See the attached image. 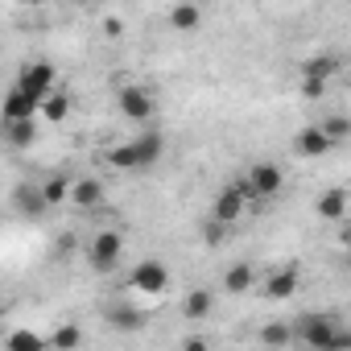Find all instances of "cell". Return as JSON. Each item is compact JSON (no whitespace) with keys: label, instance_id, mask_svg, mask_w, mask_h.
I'll return each mask as SVG.
<instances>
[{"label":"cell","instance_id":"ac0fdd59","mask_svg":"<svg viewBox=\"0 0 351 351\" xmlns=\"http://www.w3.org/2000/svg\"><path fill=\"white\" fill-rule=\"evenodd\" d=\"M13 207L25 215V219H42L50 207L42 203V191L38 186H29V182H21V186H13Z\"/></svg>","mask_w":351,"mask_h":351},{"label":"cell","instance_id":"4316f807","mask_svg":"<svg viewBox=\"0 0 351 351\" xmlns=\"http://www.w3.org/2000/svg\"><path fill=\"white\" fill-rule=\"evenodd\" d=\"M108 165H116V169H128V173H136V161H132V145H128V141L112 145V149H108Z\"/></svg>","mask_w":351,"mask_h":351},{"label":"cell","instance_id":"8fae6325","mask_svg":"<svg viewBox=\"0 0 351 351\" xmlns=\"http://www.w3.org/2000/svg\"><path fill=\"white\" fill-rule=\"evenodd\" d=\"M66 203H71V207H79V211H95V207L104 203V182H99V178H91V173H83V178H75V182H71Z\"/></svg>","mask_w":351,"mask_h":351},{"label":"cell","instance_id":"4dcf8cb0","mask_svg":"<svg viewBox=\"0 0 351 351\" xmlns=\"http://www.w3.org/2000/svg\"><path fill=\"white\" fill-rule=\"evenodd\" d=\"M124 34V21L120 17H104V38H120Z\"/></svg>","mask_w":351,"mask_h":351},{"label":"cell","instance_id":"ba28073f","mask_svg":"<svg viewBox=\"0 0 351 351\" xmlns=\"http://www.w3.org/2000/svg\"><path fill=\"white\" fill-rule=\"evenodd\" d=\"M128 145H132V161H136V169H153V165H161V157H165V132H157V128L136 132Z\"/></svg>","mask_w":351,"mask_h":351},{"label":"cell","instance_id":"d6986e66","mask_svg":"<svg viewBox=\"0 0 351 351\" xmlns=\"http://www.w3.org/2000/svg\"><path fill=\"white\" fill-rule=\"evenodd\" d=\"M211 310H215V289H207V285L191 289L186 302H182V318H186V322H203Z\"/></svg>","mask_w":351,"mask_h":351},{"label":"cell","instance_id":"1f68e13d","mask_svg":"<svg viewBox=\"0 0 351 351\" xmlns=\"http://www.w3.org/2000/svg\"><path fill=\"white\" fill-rule=\"evenodd\" d=\"M223 240V228H215L211 219H207V244H219Z\"/></svg>","mask_w":351,"mask_h":351},{"label":"cell","instance_id":"7a4b0ae2","mask_svg":"<svg viewBox=\"0 0 351 351\" xmlns=\"http://www.w3.org/2000/svg\"><path fill=\"white\" fill-rule=\"evenodd\" d=\"M120 261H124V232L104 228V232H95V236L87 240V265H91L95 273H112Z\"/></svg>","mask_w":351,"mask_h":351},{"label":"cell","instance_id":"52a82bcc","mask_svg":"<svg viewBox=\"0 0 351 351\" xmlns=\"http://www.w3.org/2000/svg\"><path fill=\"white\" fill-rule=\"evenodd\" d=\"M17 87H21V91H29V95H38V99H46V95L58 87V66H54V62H46V58H38V62L21 66Z\"/></svg>","mask_w":351,"mask_h":351},{"label":"cell","instance_id":"f1b7e54d","mask_svg":"<svg viewBox=\"0 0 351 351\" xmlns=\"http://www.w3.org/2000/svg\"><path fill=\"white\" fill-rule=\"evenodd\" d=\"M326 351H351V330L343 326V330H339V335L330 339V347H326Z\"/></svg>","mask_w":351,"mask_h":351},{"label":"cell","instance_id":"30bf717a","mask_svg":"<svg viewBox=\"0 0 351 351\" xmlns=\"http://www.w3.org/2000/svg\"><path fill=\"white\" fill-rule=\"evenodd\" d=\"M298 281H302V269L298 265H277L269 277H265V298L269 302H285L298 293Z\"/></svg>","mask_w":351,"mask_h":351},{"label":"cell","instance_id":"2e32d148","mask_svg":"<svg viewBox=\"0 0 351 351\" xmlns=\"http://www.w3.org/2000/svg\"><path fill=\"white\" fill-rule=\"evenodd\" d=\"M339 71H343V58L339 54H310L302 62V79H318V83H330Z\"/></svg>","mask_w":351,"mask_h":351},{"label":"cell","instance_id":"6da1fadb","mask_svg":"<svg viewBox=\"0 0 351 351\" xmlns=\"http://www.w3.org/2000/svg\"><path fill=\"white\" fill-rule=\"evenodd\" d=\"M339 330H343V322L335 314H302L293 322V343H302L306 351H326Z\"/></svg>","mask_w":351,"mask_h":351},{"label":"cell","instance_id":"83f0119b","mask_svg":"<svg viewBox=\"0 0 351 351\" xmlns=\"http://www.w3.org/2000/svg\"><path fill=\"white\" fill-rule=\"evenodd\" d=\"M326 87H330V83H318V79H302V95H306V99H322V95H326Z\"/></svg>","mask_w":351,"mask_h":351},{"label":"cell","instance_id":"603a6c76","mask_svg":"<svg viewBox=\"0 0 351 351\" xmlns=\"http://www.w3.org/2000/svg\"><path fill=\"white\" fill-rule=\"evenodd\" d=\"M42 120H50V124H62L66 116H71V91H62V87H54L46 99H42Z\"/></svg>","mask_w":351,"mask_h":351},{"label":"cell","instance_id":"cb8c5ba5","mask_svg":"<svg viewBox=\"0 0 351 351\" xmlns=\"http://www.w3.org/2000/svg\"><path fill=\"white\" fill-rule=\"evenodd\" d=\"M38 191H42V203H46V207L54 211V207H62V203H66V195H71V178H62V173H54V178H46V182H42Z\"/></svg>","mask_w":351,"mask_h":351},{"label":"cell","instance_id":"484cf974","mask_svg":"<svg viewBox=\"0 0 351 351\" xmlns=\"http://www.w3.org/2000/svg\"><path fill=\"white\" fill-rule=\"evenodd\" d=\"M5 141H9L13 149H25V145H34V141H38V124H34V120L5 124Z\"/></svg>","mask_w":351,"mask_h":351},{"label":"cell","instance_id":"5bb4252c","mask_svg":"<svg viewBox=\"0 0 351 351\" xmlns=\"http://www.w3.org/2000/svg\"><path fill=\"white\" fill-rule=\"evenodd\" d=\"M314 211H318V219L343 223V219H347V186H330V191H322L318 203H314Z\"/></svg>","mask_w":351,"mask_h":351},{"label":"cell","instance_id":"e0dca14e","mask_svg":"<svg viewBox=\"0 0 351 351\" xmlns=\"http://www.w3.org/2000/svg\"><path fill=\"white\" fill-rule=\"evenodd\" d=\"M203 25V5H195V0H182V5L169 9V29L173 34H195Z\"/></svg>","mask_w":351,"mask_h":351},{"label":"cell","instance_id":"d4e9b609","mask_svg":"<svg viewBox=\"0 0 351 351\" xmlns=\"http://www.w3.org/2000/svg\"><path fill=\"white\" fill-rule=\"evenodd\" d=\"M318 132L330 141V145H343L347 136H351V120L343 116V112H335V116H326V120H318Z\"/></svg>","mask_w":351,"mask_h":351},{"label":"cell","instance_id":"5b68a950","mask_svg":"<svg viewBox=\"0 0 351 351\" xmlns=\"http://www.w3.org/2000/svg\"><path fill=\"white\" fill-rule=\"evenodd\" d=\"M116 104H120V116L132 120V124H149L157 116V95L149 87H141V83H124L116 91Z\"/></svg>","mask_w":351,"mask_h":351},{"label":"cell","instance_id":"8992f818","mask_svg":"<svg viewBox=\"0 0 351 351\" xmlns=\"http://www.w3.org/2000/svg\"><path fill=\"white\" fill-rule=\"evenodd\" d=\"M128 289H132V293H145V298H161V293L169 289V265L157 261V256L132 265V273H128Z\"/></svg>","mask_w":351,"mask_h":351},{"label":"cell","instance_id":"9a60e30c","mask_svg":"<svg viewBox=\"0 0 351 351\" xmlns=\"http://www.w3.org/2000/svg\"><path fill=\"white\" fill-rule=\"evenodd\" d=\"M252 285H256V265H252V261H236V265H228V273H223V293L240 298V293H248Z\"/></svg>","mask_w":351,"mask_h":351},{"label":"cell","instance_id":"44dd1931","mask_svg":"<svg viewBox=\"0 0 351 351\" xmlns=\"http://www.w3.org/2000/svg\"><path fill=\"white\" fill-rule=\"evenodd\" d=\"M5 351H50L46 347V335L34 330V326H17L5 335Z\"/></svg>","mask_w":351,"mask_h":351},{"label":"cell","instance_id":"277c9868","mask_svg":"<svg viewBox=\"0 0 351 351\" xmlns=\"http://www.w3.org/2000/svg\"><path fill=\"white\" fill-rule=\"evenodd\" d=\"M240 182H244L248 199H277L285 186V169L277 161H256V165H248V173Z\"/></svg>","mask_w":351,"mask_h":351},{"label":"cell","instance_id":"7402d4cb","mask_svg":"<svg viewBox=\"0 0 351 351\" xmlns=\"http://www.w3.org/2000/svg\"><path fill=\"white\" fill-rule=\"evenodd\" d=\"M46 347H50V351H79V347H83V326H79V322H58L54 335L46 339Z\"/></svg>","mask_w":351,"mask_h":351},{"label":"cell","instance_id":"ffe728a7","mask_svg":"<svg viewBox=\"0 0 351 351\" xmlns=\"http://www.w3.org/2000/svg\"><path fill=\"white\" fill-rule=\"evenodd\" d=\"M261 343H265L269 351H285V347H293V322H285V318L265 322V326H261Z\"/></svg>","mask_w":351,"mask_h":351},{"label":"cell","instance_id":"7c38bea8","mask_svg":"<svg viewBox=\"0 0 351 351\" xmlns=\"http://www.w3.org/2000/svg\"><path fill=\"white\" fill-rule=\"evenodd\" d=\"M120 335H136V330H145V322H149V314L145 310H136V306H128V302H116V306H108V314H104Z\"/></svg>","mask_w":351,"mask_h":351},{"label":"cell","instance_id":"3957f363","mask_svg":"<svg viewBox=\"0 0 351 351\" xmlns=\"http://www.w3.org/2000/svg\"><path fill=\"white\" fill-rule=\"evenodd\" d=\"M248 191H244V182L236 178V182H228L219 195H215V203H211V223L215 228H232V223H240L244 219V211H248Z\"/></svg>","mask_w":351,"mask_h":351},{"label":"cell","instance_id":"4fadbf2b","mask_svg":"<svg viewBox=\"0 0 351 351\" xmlns=\"http://www.w3.org/2000/svg\"><path fill=\"white\" fill-rule=\"evenodd\" d=\"M330 149H335V145L318 132V124H306V128L293 132V153H298V157H326Z\"/></svg>","mask_w":351,"mask_h":351},{"label":"cell","instance_id":"9c48e42d","mask_svg":"<svg viewBox=\"0 0 351 351\" xmlns=\"http://www.w3.org/2000/svg\"><path fill=\"white\" fill-rule=\"evenodd\" d=\"M38 108H42V99L38 95H29V91H21L17 83L5 91V99H0V120L5 124H17V120H34L38 116Z\"/></svg>","mask_w":351,"mask_h":351},{"label":"cell","instance_id":"f546056e","mask_svg":"<svg viewBox=\"0 0 351 351\" xmlns=\"http://www.w3.org/2000/svg\"><path fill=\"white\" fill-rule=\"evenodd\" d=\"M182 351H211V343H207L203 335H186V339H182Z\"/></svg>","mask_w":351,"mask_h":351}]
</instances>
